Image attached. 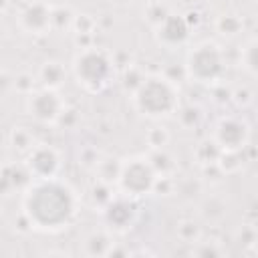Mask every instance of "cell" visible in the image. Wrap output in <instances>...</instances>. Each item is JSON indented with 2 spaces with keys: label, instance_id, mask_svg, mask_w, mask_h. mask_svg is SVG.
<instances>
[{
  "label": "cell",
  "instance_id": "4dcf8cb0",
  "mask_svg": "<svg viewBox=\"0 0 258 258\" xmlns=\"http://www.w3.org/2000/svg\"><path fill=\"white\" fill-rule=\"evenodd\" d=\"M167 14H169V10H167L163 4H159V2H151V4H147V8H145V20L151 24V28H155Z\"/></svg>",
  "mask_w": 258,
  "mask_h": 258
},
{
  "label": "cell",
  "instance_id": "4316f807",
  "mask_svg": "<svg viewBox=\"0 0 258 258\" xmlns=\"http://www.w3.org/2000/svg\"><path fill=\"white\" fill-rule=\"evenodd\" d=\"M145 141H147L149 149H163L169 143V131L163 125H153L151 129H147Z\"/></svg>",
  "mask_w": 258,
  "mask_h": 258
},
{
  "label": "cell",
  "instance_id": "f546056e",
  "mask_svg": "<svg viewBox=\"0 0 258 258\" xmlns=\"http://www.w3.org/2000/svg\"><path fill=\"white\" fill-rule=\"evenodd\" d=\"M12 85H14V89L18 93H22L26 97L28 93H32L36 89L38 81H36V75H32V73H20V75H16V79H14Z\"/></svg>",
  "mask_w": 258,
  "mask_h": 258
},
{
  "label": "cell",
  "instance_id": "ffe728a7",
  "mask_svg": "<svg viewBox=\"0 0 258 258\" xmlns=\"http://www.w3.org/2000/svg\"><path fill=\"white\" fill-rule=\"evenodd\" d=\"M256 50H258V42L256 36H250L244 40L242 48H240V67L246 71L248 77H256Z\"/></svg>",
  "mask_w": 258,
  "mask_h": 258
},
{
  "label": "cell",
  "instance_id": "484cf974",
  "mask_svg": "<svg viewBox=\"0 0 258 258\" xmlns=\"http://www.w3.org/2000/svg\"><path fill=\"white\" fill-rule=\"evenodd\" d=\"M175 115H177L179 123H181V125H183L185 129H194V127H198V125L202 123V117H204L202 109H200V107H196V105H185V107H177Z\"/></svg>",
  "mask_w": 258,
  "mask_h": 258
},
{
  "label": "cell",
  "instance_id": "e0dca14e",
  "mask_svg": "<svg viewBox=\"0 0 258 258\" xmlns=\"http://www.w3.org/2000/svg\"><path fill=\"white\" fill-rule=\"evenodd\" d=\"M214 28L224 38H236L244 30V20L238 14H234V12H222L214 20Z\"/></svg>",
  "mask_w": 258,
  "mask_h": 258
},
{
  "label": "cell",
  "instance_id": "8992f818",
  "mask_svg": "<svg viewBox=\"0 0 258 258\" xmlns=\"http://www.w3.org/2000/svg\"><path fill=\"white\" fill-rule=\"evenodd\" d=\"M26 113L30 119H34L40 125H56L62 111L67 109V103L62 99V95L54 89H44V87H36L32 93L26 95L24 101Z\"/></svg>",
  "mask_w": 258,
  "mask_h": 258
},
{
  "label": "cell",
  "instance_id": "6da1fadb",
  "mask_svg": "<svg viewBox=\"0 0 258 258\" xmlns=\"http://www.w3.org/2000/svg\"><path fill=\"white\" fill-rule=\"evenodd\" d=\"M79 206L77 191L58 177L32 179L22 189V218L32 230L50 234L67 230L75 222Z\"/></svg>",
  "mask_w": 258,
  "mask_h": 258
},
{
  "label": "cell",
  "instance_id": "2e32d148",
  "mask_svg": "<svg viewBox=\"0 0 258 258\" xmlns=\"http://www.w3.org/2000/svg\"><path fill=\"white\" fill-rule=\"evenodd\" d=\"M155 175L157 177H175L177 173V163L173 159V155L163 147V149H149V153H145Z\"/></svg>",
  "mask_w": 258,
  "mask_h": 258
},
{
  "label": "cell",
  "instance_id": "3957f363",
  "mask_svg": "<svg viewBox=\"0 0 258 258\" xmlns=\"http://www.w3.org/2000/svg\"><path fill=\"white\" fill-rule=\"evenodd\" d=\"M73 77L79 87H83L87 93H101L111 85L115 79V58L99 48V46H87L79 48L71 62Z\"/></svg>",
  "mask_w": 258,
  "mask_h": 258
},
{
  "label": "cell",
  "instance_id": "44dd1931",
  "mask_svg": "<svg viewBox=\"0 0 258 258\" xmlns=\"http://www.w3.org/2000/svg\"><path fill=\"white\" fill-rule=\"evenodd\" d=\"M175 234H177V238H179L183 244H194V242H198V240L204 236L200 222L194 220V218H183V220H179V222H177V228H175Z\"/></svg>",
  "mask_w": 258,
  "mask_h": 258
},
{
  "label": "cell",
  "instance_id": "ac0fdd59",
  "mask_svg": "<svg viewBox=\"0 0 258 258\" xmlns=\"http://www.w3.org/2000/svg\"><path fill=\"white\" fill-rule=\"evenodd\" d=\"M220 147L214 143V139L212 137H208V139H202L198 145H196V149H194V159H196V163L200 165V167H216V163H218V159H220Z\"/></svg>",
  "mask_w": 258,
  "mask_h": 258
},
{
  "label": "cell",
  "instance_id": "f1b7e54d",
  "mask_svg": "<svg viewBox=\"0 0 258 258\" xmlns=\"http://www.w3.org/2000/svg\"><path fill=\"white\" fill-rule=\"evenodd\" d=\"M230 99H232L240 109H246V107H250V105L254 103V89H252V87H246V85L236 87V89L230 91Z\"/></svg>",
  "mask_w": 258,
  "mask_h": 258
},
{
  "label": "cell",
  "instance_id": "d6a6232c",
  "mask_svg": "<svg viewBox=\"0 0 258 258\" xmlns=\"http://www.w3.org/2000/svg\"><path fill=\"white\" fill-rule=\"evenodd\" d=\"M4 38H6V26H4L2 20H0V44L4 42Z\"/></svg>",
  "mask_w": 258,
  "mask_h": 258
},
{
  "label": "cell",
  "instance_id": "8fae6325",
  "mask_svg": "<svg viewBox=\"0 0 258 258\" xmlns=\"http://www.w3.org/2000/svg\"><path fill=\"white\" fill-rule=\"evenodd\" d=\"M189 32H191V24L185 16L181 14H173L169 12L155 28H153V34H155V40L165 46V48H175V46H181L187 42L189 38Z\"/></svg>",
  "mask_w": 258,
  "mask_h": 258
},
{
  "label": "cell",
  "instance_id": "5bb4252c",
  "mask_svg": "<svg viewBox=\"0 0 258 258\" xmlns=\"http://www.w3.org/2000/svg\"><path fill=\"white\" fill-rule=\"evenodd\" d=\"M36 81L44 89L58 91L67 81V69L60 60H44L36 71Z\"/></svg>",
  "mask_w": 258,
  "mask_h": 258
},
{
  "label": "cell",
  "instance_id": "d6986e66",
  "mask_svg": "<svg viewBox=\"0 0 258 258\" xmlns=\"http://www.w3.org/2000/svg\"><path fill=\"white\" fill-rule=\"evenodd\" d=\"M8 143L18 155H26L36 145V139L28 127H14L8 135Z\"/></svg>",
  "mask_w": 258,
  "mask_h": 258
},
{
  "label": "cell",
  "instance_id": "7402d4cb",
  "mask_svg": "<svg viewBox=\"0 0 258 258\" xmlns=\"http://www.w3.org/2000/svg\"><path fill=\"white\" fill-rule=\"evenodd\" d=\"M117 191V189H115ZM115 191H113V185H107V183H103V181H95L93 185H91V189H89V200H91V206L93 208H97L99 212L109 204V200L115 196Z\"/></svg>",
  "mask_w": 258,
  "mask_h": 258
},
{
  "label": "cell",
  "instance_id": "1f68e13d",
  "mask_svg": "<svg viewBox=\"0 0 258 258\" xmlns=\"http://www.w3.org/2000/svg\"><path fill=\"white\" fill-rule=\"evenodd\" d=\"M8 6H10V0H0V16L8 10Z\"/></svg>",
  "mask_w": 258,
  "mask_h": 258
},
{
  "label": "cell",
  "instance_id": "83f0119b",
  "mask_svg": "<svg viewBox=\"0 0 258 258\" xmlns=\"http://www.w3.org/2000/svg\"><path fill=\"white\" fill-rule=\"evenodd\" d=\"M145 77H147V75H143V71H141L139 67L129 64V67L123 71V77H121L123 81H121V83H123V87H125L129 93H133V91L141 85V81H143Z\"/></svg>",
  "mask_w": 258,
  "mask_h": 258
},
{
  "label": "cell",
  "instance_id": "7a4b0ae2",
  "mask_svg": "<svg viewBox=\"0 0 258 258\" xmlns=\"http://www.w3.org/2000/svg\"><path fill=\"white\" fill-rule=\"evenodd\" d=\"M131 103L139 115L157 123L175 115L179 107V87L163 75H149L131 93Z\"/></svg>",
  "mask_w": 258,
  "mask_h": 258
},
{
  "label": "cell",
  "instance_id": "277c9868",
  "mask_svg": "<svg viewBox=\"0 0 258 258\" xmlns=\"http://www.w3.org/2000/svg\"><path fill=\"white\" fill-rule=\"evenodd\" d=\"M183 71L185 79H189L191 83L214 87L222 83L226 75V54L220 44L212 40H202L187 50Z\"/></svg>",
  "mask_w": 258,
  "mask_h": 258
},
{
  "label": "cell",
  "instance_id": "9a60e30c",
  "mask_svg": "<svg viewBox=\"0 0 258 258\" xmlns=\"http://www.w3.org/2000/svg\"><path fill=\"white\" fill-rule=\"evenodd\" d=\"M121 165H123V159L115 157V155H101L97 165L93 167L95 171V179L107 183V185H117V179H119V173H121Z\"/></svg>",
  "mask_w": 258,
  "mask_h": 258
},
{
  "label": "cell",
  "instance_id": "ba28073f",
  "mask_svg": "<svg viewBox=\"0 0 258 258\" xmlns=\"http://www.w3.org/2000/svg\"><path fill=\"white\" fill-rule=\"evenodd\" d=\"M101 216H103V222H105L107 230H111L115 234H125L137 222V216H139L137 200L115 191V196L109 200V204L101 210Z\"/></svg>",
  "mask_w": 258,
  "mask_h": 258
},
{
  "label": "cell",
  "instance_id": "9c48e42d",
  "mask_svg": "<svg viewBox=\"0 0 258 258\" xmlns=\"http://www.w3.org/2000/svg\"><path fill=\"white\" fill-rule=\"evenodd\" d=\"M22 163L32 179H50V177H58L62 167V157L56 147L48 143H36L24 155Z\"/></svg>",
  "mask_w": 258,
  "mask_h": 258
},
{
  "label": "cell",
  "instance_id": "5b68a950",
  "mask_svg": "<svg viewBox=\"0 0 258 258\" xmlns=\"http://www.w3.org/2000/svg\"><path fill=\"white\" fill-rule=\"evenodd\" d=\"M155 181H157V175H155L147 155H135V157L123 159L115 189L127 198L141 200V198H147L153 194Z\"/></svg>",
  "mask_w": 258,
  "mask_h": 258
},
{
  "label": "cell",
  "instance_id": "4fadbf2b",
  "mask_svg": "<svg viewBox=\"0 0 258 258\" xmlns=\"http://www.w3.org/2000/svg\"><path fill=\"white\" fill-rule=\"evenodd\" d=\"M113 246H115L113 232L107 228L93 230L81 240V252L85 256H109Z\"/></svg>",
  "mask_w": 258,
  "mask_h": 258
},
{
  "label": "cell",
  "instance_id": "d4e9b609",
  "mask_svg": "<svg viewBox=\"0 0 258 258\" xmlns=\"http://www.w3.org/2000/svg\"><path fill=\"white\" fill-rule=\"evenodd\" d=\"M97 30V20L91 14H75L71 32L75 36H93Z\"/></svg>",
  "mask_w": 258,
  "mask_h": 258
},
{
  "label": "cell",
  "instance_id": "7c38bea8",
  "mask_svg": "<svg viewBox=\"0 0 258 258\" xmlns=\"http://www.w3.org/2000/svg\"><path fill=\"white\" fill-rule=\"evenodd\" d=\"M32 177L28 175L24 163H6L0 167V196H10L14 191H22Z\"/></svg>",
  "mask_w": 258,
  "mask_h": 258
},
{
  "label": "cell",
  "instance_id": "603a6c76",
  "mask_svg": "<svg viewBox=\"0 0 258 258\" xmlns=\"http://www.w3.org/2000/svg\"><path fill=\"white\" fill-rule=\"evenodd\" d=\"M75 12L69 6H52L50 12V30H71Z\"/></svg>",
  "mask_w": 258,
  "mask_h": 258
},
{
  "label": "cell",
  "instance_id": "30bf717a",
  "mask_svg": "<svg viewBox=\"0 0 258 258\" xmlns=\"http://www.w3.org/2000/svg\"><path fill=\"white\" fill-rule=\"evenodd\" d=\"M50 12L52 6L44 0H28L20 6L16 14V24L22 32L40 36L50 30Z\"/></svg>",
  "mask_w": 258,
  "mask_h": 258
},
{
  "label": "cell",
  "instance_id": "52a82bcc",
  "mask_svg": "<svg viewBox=\"0 0 258 258\" xmlns=\"http://www.w3.org/2000/svg\"><path fill=\"white\" fill-rule=\"evenodd\" d=\"M210 137L220 147V151H242L250 145L252 129L244 117L224 115L216 121Z\"/></svg>",
  "mask_w": 258,
  "mask_h": 258
},
{
  "label": "cell",
  "instance_id": "cb8c5ba5",
  "mask_svg": "<svg viewBox=\"0 0 258 258\" xmlns=\"http://www.w3.org/2000/svg\"><path fill=\"white\" fill-rule=\"evenodd\" d=\"M191 246V254L194 256H222V254H226V248L220 244V242H216V240H204V236L198 240V242H194V244H189Z\"/></svg>",
  "mask_w": 258,
  "mask_h": 258
}]
</instances>
